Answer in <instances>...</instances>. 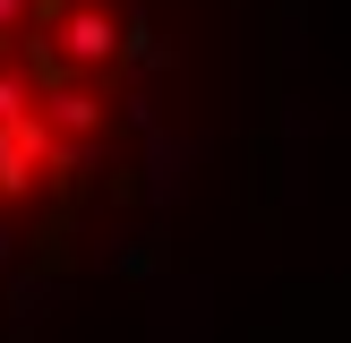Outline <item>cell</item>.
<instances>
[{
	"instance_id": "6da1fadb",
	"label": "cell",
	"mask_w": 351,
	"mask_h": 343,
	"mask_svg": "<svg viewBox=\"0 0 351 343\" xmlns=\"http://www.w3.org/2000/svg\"><path fill=\"white\" fill-rule=\"evenodd\" d=\"M51 154H60V146H51V129H43L34 112L0 120V189H26V180H34V163H51Z\"/></svg>"
},
{
	"instance_id": "3957f363",
	"label": "cell",
	"mask_w": 351,
	"mask_h": 343,
	"mask_svg": "<svg viewBox=\"0 0 351 343\" xmlns=\"http://www.w3.org/2000/svg\"><path fill=\"white\" fill-rule=\"evenodd\" d=\"M43 120H51V129H69V137H86V129H95V120H103V103L86 95V86H51Z\"/></svg>"
},
{
	"instance_id": "7a4b0ae2",
	"label": "cell",
	"mask_w": 351,
	"mask_h": 343,
	"mask_svg": "<svg viewBox=\"0 0 351 343\" xmlns=\"http://www.w3.org/2000/svg\"><path fill=\"white\" fill-rule=\"evenodd\" d=\"M60 34H69V60H112V17H95V9H77V17H60Z\"/></svg>"
}]
</instances>
